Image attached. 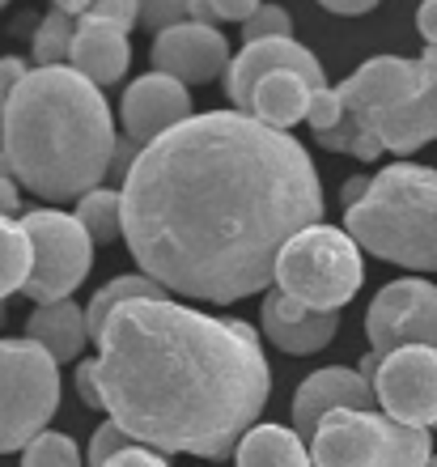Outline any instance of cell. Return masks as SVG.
Segmentation results:
<instances>
[{
    "label": "cell",
    "mask_w": 437,
    "mask_h": 467,
    "mask_svg": "<svg viewBox=\"0 0 437 467\" xmlns=\"http://www.w3.org/2000/svg\"><path fill=\"white\" fill-rule=\"evenodd\" d=\"M361 251L412 272H437V171L395 161L374 174L361 204L344 209Z\"/></svg>",
    "instance_id": "4"
},
{
    "label": "cell",
    "mask_w": 437,
    "mask_h": 467,
    "mask_svg": "<svg viewBox=\"0 0 437 467\" xmlns=\"http://www.w3.org/2000/svg\"><path fill=\"white\" fill-rule=\"evenodd\" d=\"M30 268H35V243H30L26 225L0 217V297L26 289Z\"/></svg>",
    "instance_id": "23"
},
{
    "label": "cell",
    "mask_w": 437,
    "mask_h": 467,
    "mask_svg": "<svg viewBox=\"0 0 437 467\" xmlns=\"http://www.w3.org/2000/svg\"><path fill=\"white\" fill-rule=\"evenodd\" d=\"M86 17H98V22H107V26H115V30H123V35H132L136 26H140V0H98Z\"/></svg>",
    "instance_id": "30"
},
{
    "label": "cell",
    "mask_w": 437,
    "mask_h": 467,
    "mask_svg": "<svg viewBox=\"0 0 437 467\" xmlns=\"http://www.w3.org/2000/svg\"><path fill=\"white\" fill-rule=\"evenodd\" d=\"M365 281L361 246L349 230L310 225L293 238L276 259V289L297 297L310 310L349 306Z\"/></svg>",
    "instance_id": "6"
},
{
    "label": "cell",
    "mask_w": 437,
    "mask_h": 467,
    "mask_svg": "<svg viewBox=\"0 0 437 467\" xmlns=\"http://www.w3.org/2000/svg\"><path fill=\"white\" fill-rule=\"evenodd\" d=\"M365 336L374 353H395L408 345L437 348V285L433 281H390L365 310Z\"/></svg>",
    "instance_id": "10"
},
{
    "label": "cell",
    "mask_w": 437,
    "mask_h": 467,
    "mask_svg": "<svg viewBox=\"0 0 437 467\" xmlns=\"http://www.w3.org/2000/svg\"><path fill=\"white\" fill-rule=\"evenodd\" d=\"M26 73H30V68H26V60L5 56V60H0V94H13V89L26 81Z\"/></svg>",
    "instance_id": "35"
},
{
    "label": "cell",
    "mask_w": 437,
    "mask_h": 467,
    "mask_svg": "<svg viewBox=\"0 0 437 467\" xmlns=\"http://www.w3.org/2000/svg\"><path fill=\"white\" fill-rule=\"evenodd\" d=\"M310 99H315V86L297 73H272L259 81L255 89V119H264L267 128H280L289 132L293 123H302L310 115Z\"/></svg>",
    "instance_id": "20"
},
{
    "label": "cell",
    "mask_w": 437,
    "mask_h": 467,
    "mask_svg": "<svg viewBox=\"0 0 437 467\" xmlns=\"http://www.w3.org/2000/svg\"><path fill=\"white\" fill-rule=\"evenodd\" d=\"M60 408V361L43 345L0 340V455L26 451Z\"/></svg>",
    "instance_id": "8"
},
{
    "label": "cell",
    "mask_w": 437,
    "mask_h": 467,
    "mask_svg": "<svg viewBox=\"0 0 437 467\" xmlns=\"http://www.w3.org/2000/svg\"><path fill=\"white\" fill-rule=\"evenodd\" d=\"M182 22H192V0H140V26L153 35H166Z\"/></svg>",
    "instance_id": "28"
},
{
    "label": "cell",
    "mask_w": 437,
    "mask_h": 467,
    "mask_svg": "<svg viewBox=\"0 0 437 467\" xmlns=\"http://www.w3.org/2000/svg\"><path fill=\"white\" fill-rule=\"evenodd\" d=\"M264 336L276 348H285L289 357H310L336 340L340 332V315L336 310H310L297 297H289L285 289H267L264 297Z\"/></svg>",
    "instance_id": "16"
},
{
    "label": "cell",
    "mask_w": 437,
    "mask_h": 467,
    "mask_svg": "<svg viewBox=\"0 0 437 467\" xmlns=\"http://www.w3.org/2000/svg\"><path fill=\"white\" fill-rule=\"evenodd\" d=\"M77 222L89 230L94 243H110L123 234V192H107L94 187L89 196L77 200Z\"/></svg>",
    "instance_id": "25"
},
{
    "label": "cell",
    "mask_w": 437,
    "mask_h": 467,
    "mask_svg": "<svg viewBox=\"0 0 437 467\" xmlns=\"http://www.w3.org/2000/svg\"><path fill=\"white\" fill-rule=\"evenodd\" d=\"M30 243H35V268L22 294L38 306L68 302L81 289V281L94 268V238L73 213L60 209H35L22 217Z\"/></svg>",
    "instance_id": "9"
},
{
    "label": "cell",
    "mask_w": 437,
    "mask_h": 467,
    "mask_svg": "<svg viewBox=\"0 0 437 467\" xmlns=\"http://www.w3.org/2000/svg\"><path fill=\"white\" fill-rule=\"evenodd\" d=\"M26 336H30L35 345L47 348L60 366H77V361H81V353H86V345L94 340V336H89L86 310L77 306L73 297H68V302L38 306L35 315H30V323H26Z\"/></svg>",
    "instance_id": "19"
},
{
    "label": "cell",
    "mask_w": 437,
    "mask_h": 467,
    "mask_svg": "<svg viewBox=\"0 0 437 467\" xmlns=\"http://www.w3.org/2000/svg\"><path fill=\"white\" fill-rule=\"evenodd\" d=\"M429 467H437V455H433V463H429Z\"/></svg>",
    "instance_id": "44"
},
{
    "label": "cell",
    "mask_w": 437,
    "mask_h": 467,
    "mask_svg": "<svg viewBox=\"0 0 437 467\" xmlns=\"http://www.w3.org/2000/svg\"><path fill=\"white\" fill-rule=\"evenodd\" d=\"M382 412L416 430H437V348L408 345L382 357L374 374Z\"/></svg>",
    "instance_id": "11"
},
{
    "label": "cell",
    "mask_w": 437,
    "mask_h": 467,
    "mask_svg": "<svg viewBox=\"0 0 437 467\" xmlns=\"http://www.w3.org/2000/svg\"><path fill=\"white\" fill-rule=\"evenodd\" d=\"M94 345L102 412L153 451L230 459L272 395L255 327L171 297L120 306Z\"/></svg>",
    "instance_id": "2"
},
{
    "label": "cell",
    "mask_w": 437,
    "mask_h": 467,
    "mask_svg": "<svg viewBox=\"0 0 437 467\" xmlns=\"http://www.w3.org/2000/svg\"><path fill=\"white\" fill-rule=\"evenodd\" d=\"M416 89H421V60H403V56L365 60L344 86H336L344 107L340 128L315 132V145L331 149V153H352L357 161H378L382 140L369 132V123L390 115L408 99H416Z\"/></svg>",
    "instance_id": "5"
},
{
    "label": "cell",
    "mask_w": 437,
    "mask_h": 467,
    "mask_svg": "<svg viewBox=\"0 0 437 467\" xmlns=\"http://www.w3.org/2000/svg\"><path fill=\"white\" fill-rule=\"evenodd\" d=\"M323 9H331V13H340V17H361V13H369V9H378L382 0H318Z\"/></svg>",
    "instance_id": "37"
},
{
    "label": "cell",
    "mask_w": 437,
    "mask_h": 467,
    "mask_svg": "<svg viewBox=\"0 0 437 467\" xmlns=\"http://www.w3.org/2000/svg\"><path fill=\"white\" fill-rule=\"evenodd\" d=\"M369 183H374V174H352L349 183L340 187L344 209H352V204H361V200H365V192H369Z\"/></svg>",
    "instance_id": "38"
},
{
    "label": "cell",
    "mask_w": 437,
    "mask_h": 467,
    "mask_svg": "<svg viewBox=\"0 0 437 467\" xmlns=\"http://www.w3.org/2000/svg\"><path fill=\"white\" fill-rule=\"evenodd\" d=\"M120 153L102 89L73 64L30 68L0 119V158L26 192L47 204L89 196Z\"/></svg>",
    "instance_id": "3"
},
{
    "label": "cell",
    "mask_w": 437,
    "mask_h": 467,
    "mask_svg": "<svg viewBox=\"0 0 437 467\" xmlns=\"http://www.w3.org/2000/svg\"><path fill=\"white\" fill-rule=\"evenodd\" d=\"M77 26H81V17H73V13H64V9H51L47 17L38 22L35 43H30L35 68H60V64H68V56H73Z\"/></svg>",
    "instance_id": "24"
},
{
    "label": "cell",
    "mask_w": 437,
    "mask_h": 467,
    "mask_svg": "<svg viewBox=\"0 0 437 467\" xmlns=\"http://www.w3.org/2000/svg\"><path fill=\"white\" fill-rule=\"evenodd\" d=\"M416 30L425 38L429 47H437V0H421V9H416Z\"/></svg>",
    "instance_id": "36"
},
{
    "label": "cell",
    "mask_w": 437,
    "mask_h": 467,
    "mask_svg": "<svg viewBox=\"0 0 437 467\" xmlns=\"http://www.w3.org/2000/svg\"><path fill=\"white\" fill-rule=\"evenodd\" d=\"M5 5H9V0H0V9H5Z\"/></svg>",
    "instance_id": "43"
},
{
    "label": "cell",
    "mask_w": 437,
    "mask_h": 467,
    "mask_svg": "<svg viewBox=\"0 0 437 467\" xmlns=\"http://www.w3.org/2000/svg\"><path fill=\"white\" fill-rule=\"evenodd\" d=\"M310 225H323V187L306 145L243 111L192 115L123 174V243L192 302L272 289L280 251Z\"/></svg>",
    "instance_id": "1"
},
{
    "label": "cell",
    "mask_w": 437,
    "mask_h": 467,
    "mask_svg": "<svg viewBox=\"0 0 437 467\" xmlns=\"http://www.w3.org/2000/svg\"><path fill=\"white\" fill-rule=\"evenodd\" d=\"M315 467H429L433 438L429 430L403 425L387 412H331L310 438Z\"/></svg>",
    "instance_id": "7"
},
{
    "label": "cell",
    "mask_w": 437,
    "mask_h": 467,
    "mask_svg": "<svg viewBox=\"0 0 437 467\" xmlns=\"http://www.w3.org/2000/svg\"><path fill=\"white\" fill-rule=\"evenodd\" d=\"M120 111H123L128 136L145 149L153 140H161L166 132H174L179 123L192 119V94H187V86H182L179 77L145 73L128 86Z\"/></svg>",
    "instance_id": "14"
},
{
    "label": "cell",
    "mask_w": 437,
    "mask_h": 467,
    "mask_svg": "<svg viewBox=\"0 0 437 467\" xmlns=\"http://www.w3.org/2000/svg\"><path fill=\"white\" fill-rule=\"evenodd\" d=\"M140 297H166V289H161L153 276H145V272H128V276H115V281H107V285H102V289L94 294L89 310H86L89 336L98 340V332L107 327L110 315H115L120 306H128V302H140Z\"/></svg>",
    "instance_id": "22"
},
{
    "label": "cell",
    "mask_w": 437,
    "mask_h": 467,
    "mask_svg": "<svg viewBox=\"0 0 437 467\" xmlns=\"http://www.w3.org/2000/svg\"><path fill=\"white\" fill-rule=\"evenodd\" d=\"M51 5H56V9H64V13H73V17H86L98 0H51Z\"/></svg>",
    "instance_id": "41"
},
{
    "label": "cell",
    "mask_w": 437,
    "mask_h": 467,
    "mask_svg": "<svg viewBox=\"0 0 437 467\" xmlns=\"http://www.w3.org/2000/svg\"><path fill=\"white\" fill-rule=\"evenodd\" d=\"M230 38L221 35L217 26L182 22L153 43V73L179 77L182 86H208L213 77L230 73Z\"/></svg>",
    "instance_id": "13"
},
{
    "label": "cell",
    "mask_w": 437,
    "mask_h": 467,
    "mask_svg": "<svg viewBox=\"0 0 437 467\" xmlns=\"http://www.w3.org/2000/svg\"><path fill=\"white\" fill-rule=\"evenodd\" d=\"M369 132L390 153H416L421 145L437 140V47H425V56H421V89H416V99H408L390 115L374 119Z\"/></svg>",
    "instance_id": "17"
},
{
    "label": "cell",
    "mask_w": 437,
    "mask_h": 467,
    "mask_svg": "<svg viewBox=\"0 0 437 467\" xmlns=\"http://www.w3.org/2000/svg\"><path fill=\"white\" fill-rule=\"evenodd\" d=\"M132 446V438H128V430H120L115 420H107V425H98L94 442H89V467H107L115 455H123Z\"/></svg>",
    "instance_id": "29"
},
{
    "label": "cell",
    "mask_w": 437,
    "mask_h": 467,
    "mask_svg": "<svg viewBox=\"0 0 437 467\" xmlns=\"http://www.w3.org/2000/svg\"><path fill=\"white\" fill-rule=\"evenodd\" d=\"M344 119V107H340V94L336 89H315V99H310V115H306V123L315 128V132H331V128H340Z\"/></svg>",
    "instance_id": "31"
},
{
    "label": "cell",
    "mask_w": 437,
    "mask_h": 467,
    "mask_svg": "<svg viewBox=\"0 0 437 467\" xmlns=\"http://www.w3.org/2000/svg\"><path fill=\"white\" fill-rule=\"evenodd\" d=\"M17 204H22V196H17V183H13V174L0 171V217L17 213Z\"/></svg>",
    "instance_id": "39"
},
{
    "label": "cell",
    "mask_w": 437,
    "mask_h": 467,
    "mask_svg": "<svg viewBox=\"0 0 437 467\" xmlns=\"http://www.w3.org/2000/svg\"><path fill=\"white\" fill-rule=\"evenodd\" d=\"M234 467H315V459L297 430L255 425L234 451Z\"/></svg>",
    "instance_id": "21"
},
{
    "label": "cell",
    "mask_w": 437,
    "mask_h": 467,
    "mask_svg": "<svg viewBox=\"0 0 437 467\" xmlns=\"http://www.w3.org/2000/svg\"><path fill=\"white\" fill-rule=\"evenodd\" d=\"M22 467H81V451L68 433H38L22 451Z\"/></svg>",
    "instance_id": "26"
},
{
    "label": "cell",
    "mask_w": 437,
    "mask_h": 467,
    "mask_svg": "<svg viewBox=\"0 0 437 467\" xmlns=\"http://www.w3.org/2000/svg\"><path fill=\"white\" fill-rule=\"evenodd\" d=\"M107 467H171V463H166V459H161L158 451H153V446H140V442H132V446H128V451H123V455H115V459H110Z\"/></svg>",
    "instance_id": "33"
},
{
    "label": "cell",
    "mask_w": 437,
    "mask_h": 467,
    "mask_svg": "<svg viewBox=\"0 0 437 467\" xmlns=\"http://www.w3.org/2000/svg\"><path fill=\"white\" fill-rule=\"evenodd\" d=\"M5 107H9V94H0V119H5Z\"/></svg>",
    "instance_id": "42"
},
{
    "label": "cell",
    "mask_w": 437,
    "mask_h": 467,
    "mask_svg": "<svg viewBox=\"0 0 437 467\" xmlns=\"http://www.w3.org/2000/svg\"><path fill=\"white\" fill-rule=\"evenodd\" d=\"M259 5H264V0H213L217 22H246V17H251Z\"/></svg>",
    "instance_id": "34"
},
{
    "label": "cell",
    "mask_w": 437,
    "mask_h": 467,
    "mask_svg": "<svg viewBox=\"0 0 437 467\" xmlns=\"http://www.w3.org/2000/svg\"><path fill=\"white\" fill-rule=\"evenodd\" d=\"M374 404H378V391L361 369H349V366L315 369V374L297 387V395H293V430L302 433V438H315L318 425H323L331 412H340V408L369 412Z\"/></svg>",
    "instance_id": "15"
},
{
    "label": "cell",
    "mask_w": 437,
    "mask_h": 467,
    "mask_svg": "<svg viewBox=\"0 0 437 467\" xmlns=\"http://www.w3.org/2000/svg\"><path fill=\"white\" fill-rule=\"evenodd\" d=\"M259 38H293V17L280 5H259L243 22V43H259Z\"/></svg>",
    "instance_id": "27"
},
{
    "label": "cell",
    "mask_w": 437,
    "mask_h": 467,
    "mask_svg": "<svg viewBox=\"0 0 437 467\" xmlns=\"http://www.w3.org/2000/svg\"><path fill=\"white\" fill-rule=\"evenodd\" d=\"M68 64H73L81 77H89L98 89L115 86V81H123L128 64H132L128 35H123V30H115V26H107V22H98V17H81Z\"/></svg>",
    "instance_id": "18"
},
{
    "label": "cell",
    "mask_w": 437,
    "mask_h": 467,
    "mask_svg": "<svg viewBox=\"0 0 437 467\" xmlns=\"http://www.w3.org/2000/svg\"><path fill=\"white\" fill-rule=\"evenodd\" d=\"M272 73H297L306 77L315 89L328 86L323 64L315 60V51H306L293 38H259V43H243V51L234 56L230 73H225V94L243 115L255 111V89L264 77Z\"/></svg>",
    "instance_id": "12"
},
{
    "label": "cell",
    "mask_w": 437,
    "mask_h": 467,
    "mask_svg": "<svg viewBox=\"0 0 437 467\" xmlns=\"http://www.w3.org/2000/svg\"><path fill=\"white\" fill-rule=\"evenodd\" d=\"M77 395H81V404L89 408H107L102 404V382H98V357L94 361H77Z\"/></svg>",
    "instance_id": "32"
},
{
    "label": "cell",
    "mask_w": 437,
    "mask_h": 467,
    "mask_svg": "<svg viewBox=\"0 0 437 467\" xmlns=\"http://www.w3.org/2000/svg\"><path fill=\"white\" fill-rule=\"evenodd\" d=\"M192 22L217 26V9H213V0H192Z\"/></svg>",
    "instance_id": "40"
}]
</instances>
